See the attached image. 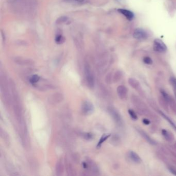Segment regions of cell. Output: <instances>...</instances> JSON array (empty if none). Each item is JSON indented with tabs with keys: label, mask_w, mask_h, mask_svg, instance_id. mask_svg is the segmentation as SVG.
Here are the masks:
<instances>
[{
	"label": "cell",
	"mask_w": 176,
	"mask_h": 176,
	"mask_svg": "<svg viewBox=\"0 0 176 176\" xmlns=\"http://www.w3.org/2000/svg\"><path fill=\"white\" fill-rule=\"evenodd\" d=\"M161 94H162L163 97H164V99H165V100H166L167 102L169 101V100H170V97H169V96H168V95L167 94V93H166V92H165V91H164V90H161Z\"/></svg>",
	"instance_id": "7402d4cb"
},
{
	"label": "cell",
	"mask_w": 176,
	"mask_h": 176,
	"mask_svg": "<svg viewBox=\"0 0 176 176\" xmlns=\"http://www.w3.org/2000/svg\"><path fill=\"white\" fill-rule=\"evenodd\" d=\"M128 113L129 114L130 116V117H131V118L134 120H136L137 119V116L136 115V114H135V113L132 110H128Z\"/></svg>",
	"instance_id": "ffe728a7"
},
{
	"label": "cell",
	"mask_w": 176,
	"mask_h": 176,
	"mask_svg": "<svg viewBox=\"0 0 176 176\" xmlns=\"http://www.w3.org/2000/svg\"><path fill=\"white\" fill-rule=\"evenodd\" d=\"M64 164L62 159H59L56 163L55 166V172L57 175H61L64 172Z\"/></svg>",
	"instance_id": "52a82bcc"
},
{
	"label": "cell",
	"mask_w": 176,
	"mask_h": 176,
	"mask_svg": "<svg viewBox=\"0 0 176 176\" xmlns=\"http://www.w3.org/2000/svg\"><path fill=\"white\" fill-rule=\"evenodd\" d=\"M139 133H140V134L142 135V136H143L145 138L146 140H147L150 144H153V145L156 144V142H155L153 140H152V139L148 135V134H146L145 132H144L142 130H141L140 131H139Z\"/></svg>",
	"instance_id": "5bb4252c"
},
{
	"label": "cell",
	"mask_w": 176,
	"mask_h": 176,
	"mask_svg": "<svg viewBox=\"0 0 176 176\" xmlns=\"http://www.w3.org/2000/svg\"><path fill=\"white\" fill-rule=\"evenodd\" d=\"M67 172L68 173V175H75V173H74V167H72V166L71 165H69L68 166H67Z\"/></svg>",
	"instance_id": "44dd1931"
},
{
	"label": "cell",
	"mask_w": 176,
	"mask_h": 176,
	"mask_svg": "<svg viewBox=\"0 0 176 176\" xmlns=\"http://www.w3.org/2000/svg\"><path fill=\"white\" fill-rule=\"evenodd\" d=\"M55 40L57 44H61L64 42L65 38L62 35H58L56 37Z\"/></svg>",
	"instance_id": "ac0fdd59"
},
{
	"label": "cell",
	"mask_w": 176,
	"mask_h": 176,
	"mask_svg": "<svg viewBox=\"0 0 176 176\" xmlns=\"http://www.w3.org/2000/svg\"><path fill=\"white\" fill-rule=\"evenodd\" d=\"M170 81L171 83V84L174 88V89L176 90V78L174 77H171L170 79Z\"/></svg>",
	"instance_id": "cb8c5ba5"
},
{
	"label": "cell",
	"mask_w": 176,
	"mask_h": 176,
	"mask_svg": "<svg viewBox=\"0 0 176 176\" xmlns=\"http://www.w3.org/2000/svg\"><path fill=\"white\" fill-rule=\"evenodd\" d=\"M129 157L131 160L136 163L139 164L142 162V160L138 155L134 151H130L129 152Z\"/></svg>",
	"instance_id": "30bf717a"
},
{
	"label": "cell",
	"mask_w": 176,
	"mask_h": 176,
	"mask_svg": "<svg viewBox=\"0 0 176 176\" xmlns=\"http://www.w3.org/2000/svg\"><path fill=\"white\" fill-rule=\"evenodd\" d=\"M129 83L133 88H136V87L138 86V82L136 80L133 79H130L129 80Z\"/></svg>",
	"instance_id": "d6986e66"
},
{
	"label": "cell",
	"mask_w": 176,
	"mask_h": 176,
	"mask_svg": "<svg viewBox=\"0 0 176 176\" xmlns=\"http://www.w3.org/2000/svg\"><path fill=\"white\" fill-rule=\"evenodd\" d=\"M64 99L63 95L60 93L56 92L51 95L48 98V102L51 104L54 105L61 102Z\"/></svg>",
	"instance_id": "277c9868"
},
{
	"label": "cell",
	"mask_w": 176,
	"mask_h": 176,
	"mask_svg": "<svg viewBox=\"0 0 176 176\" xmlns=\"http://www.w3.org/2000/svg\"><path fill=\"white\" fill-rule=\"evenodd\" d=\"M0 135L6 144L9 143V137L8 134L6 132H5V130H3L2 128H1V129H0Z\"/></svg>",
	"instance_id": "8fae6325"
},
{
	"label": "cell",
	"mask_w": 176,
	"mask_h": 176,
	"mask_svg": "<svg viewBox=\"0 0 176 176\" xmlns=\"http://www.w3.org/2000/svg\"><path fill=\"white\" fill-rule=\"evenodd\" d=\"M162 133L163 136L165 137V138L168 141H171L172 140V135L170 133H169L167 130L163 129L162 130Z\"/></svg>",
	"instance_id": "4fadbf2b"
},
{
	"label": "cell",
	"mask_w": 176,
	"mask_h": 176,
	"mask_svg": "<svg viewBox=\"0 0 176 176\" xmlns=\"http://www.w3.org/2000/svg\"><path fill=\"white\" fill-rule=\"evenodd\" d=\"M153 49L158 52H164L167 50V47L161 40L157 39L154 41Z\"/></svg>",
	"instance_id": "5b68a950"
},
{
	"label": "cell",
	"mask_w": 176,
	"mask_h": 176,
	"mask_svg": "<svg viewBox=\"0 0 176 176\" xmlns=\"http://www.w3.org/2000/svg\"><path fill=\"white\" fill-rule=\"evenodd\" d=\"M108 111L110 114V115L113 117V119L114 120L115 122L117 124V125L119 126H121L122 125V120L119 113L114 108L112 107L109 108Z\"/></svg>",
	"instance_id": "3957f363"
},
{
	"label": "cell",
	"mask_w": 176,
	"mask_h": 176,
	"mask_svg": "<svg viewBox=\"0 0 176 176\" xmlns=\"http://www.w3.org/2000/svg\"><path fill=\"white\" fill-rule=\"evenodd\" d=\"M40 79V78L39 76H38L37 75H34L30 77V78L29 79V81L31 84L35 85L37 82H38Z\"/></svg>",
	"instance_id": "9a60e30c"
},
{
	"label": "cell",
	"mask_w": 176,
	"mask_h": 176,
	"mask_svg": "<svg viewBox=\"0 0 176 176\" xmlns=\"http://www.w3.org/2000/svg\"><path fill=\"white\" fill-rule=\"evenodd\" d=\"M82 111L84 115H88L91 114L94 112V107L91 102L86 101L82 104Z\"/></svg>",
	"instance_id": "7a4b0ae2"
},
{
	"label": "cell",
	"mask_w": 176,
	"mask_h": 176,
	"mask_svg": "<svg viewBox=\"0 0 176 176\" xmlns=\"http://www.w3.org/2000/svg\"><path fill=\"white\" fill-rule=\"evenodd\" d=\"M168 169L171 173H172L173 174L176 175V169H175L173 168H171V167H169Z\"/></svg>",
	"instance_id": "4316f807"
},
{
	"label": "cell",
	"mask_w": 176,
	"mask_h": 176,
	"mask_svg": "<svg viewBox=\"0 0 176 176\" xmlns=\"http://www.w3.org/2000/svg\"><path fill=\"white\" fill-rule=\"evenodd\" d=\"M111 135V134H103V135L101 136V137L100 138L98 144H97V147L98 148H100L102 144L104 143L105 140H107Z\"/></svg>",
	"instance_id": "7c38bea8"
},
{
	"label": "cell",
	"mask_w": 176,
	"mask_h": 176,
	"mask_svg": "<svg viewBox=\"0 0 176 176\" xmlns=\"http://www.w3.org/2000/svg\"><path fill=\"white\" fill-rule=\"evenodd\" d=\"M85 75L88 86L90 88H93L95 86V80L88 66H86L85 68Z\"/></svg>",
	"instance_id": "6da1fadb"
},
{
	"label": "cell",
	"mask_w": 176,
	"mask_h": 176,
	"mask_svg": "<svg viewBox=\"0 0 176 176\" xmlns=\"http://www.w3.org/2000/svg\"><path fill=\"white\" fill-rule=\"evenodd\" d=\"M160 112V113H161V115H162L165 119H166L168 122H169V123L172 126V127H173L174 129L176 130V125H175V124L168 116H167L166 115H165L164 113H163L162 112Z\"/></svg>",
	"instance_id": "2e32d148"
},
{
	"label": "cell",
	"mask_w": 176,
	"mask_h": 176,
	"mask_svg": "<svg viewBox=\"0 0 176 176\" xmlns=\"http://www.w3.org/2000/svg\"><path fill=\"white\" fill-rule=\"evenodd\" d=\"M64 1L68 3H82L84 1V0H64Z\"/></svg>",
	"instance_id": "d4e9b609"
},
{
	"label": "cell",
	"mask_w": 176,
	"mask_h": 176,
	"mask_svg": "<svg viewBox=\"0 0 176 176\" xmlns=\"http://www.w3.org/2000/svg\"><path fill=\"white\" fill-rule=\"evenodd\" d=\"M143 122L146 125H148L150 123V121L148 119H146V118H144L143 120Z\"/></svg>",
	"instance_id": "484cf974"
},
{
	"label": "cell",
	"mask_w": 176,
	"mask_h": 176,
	"mask_svg": "<svg viewBox=\"0 0 176 176\" xmlns=\"http://www.w3.org/2000/svg\"><path fill=\"white\" fill-rule=\"evenodd\" d=\"M133 37L137 39H144L147 37V34L144 29L137 28L133 33Z\"/></svg>",
	"instance_id": "8992f818"
},
{
	"label": "cell",
	"mask_w": 176,
	"mask_h": 176,
	"mask_svg": "<svg viewBox=\"0 0 176 176\" xmlns=\"http://www.w3.org/2000/svg\"><path fill=\"white\" fill-rule=\"evenodd\" d=\"M82 136L86 140H91L94 138L93 134L90 133H82Z\"/></svg>",
	"instance_id": "e0dca14e"
},
{
	"label": "cell",
	"mask_w": 176,
	"mask_h": 176,
	"mask_svg": "<svg viewBox=\"0 0 176 176\" xmlns=\"http://www.w3.org/2000/svg\"><path fill=\"white\" fill-rule=\"evenodd\" d=\"M118 12L125 16L126 17V18L129 21H131L134 18V14H133V13L129 11L128 10L124 9H118Z\"/></svg>",
	"instance_id": "9c48e42d"
},
{
	"label": "cell",
	"mask_w": 176,
	"mask_h": 176,
	"mask_svg": "<svg viewBox=\"0 0 176 176\" xmlns=\"http://www.w3.org/2000/svg\"><path fill=\"white\" fill-rule=\"evenodd\" d=\"M143 61L147 65H151L152 64V60L149 57H145L143 59Z\"/></svg>",
	"instance_id": "603a6c76"
},
{
	"label": "cell",
	"mask_w": 176,
	"mask_h": 176,
	"mask_svg": "<svg viewBox=\"0 0 176 176\" xmlns=\"http://www.w3.org/2000/svg\"><path fill=\"white\" fill-rule=\"evenodd\" d=\"M117 91L119 97L121 99H125L126 98L128 93V90L125 86L123 85H120L118 86L117 87Z\"/></svg>",
	"instance_id": "ba28073f"
}]
</instances>
